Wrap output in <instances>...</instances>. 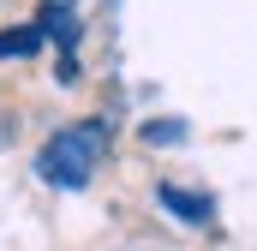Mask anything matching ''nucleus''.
Wrapping results in <instances>:
<instances>
[{
  "label": "nucleus",
  "mask_w": 257,
  "mask_h": 251,
  "mask_svg": "<svg viewBox=\"0 0 257 251\" xmlns=\"http://www.w3.org/2000/svg\"><path fill=\"white\" fill-rule=\"evenodd\" d=\"M102 156H108L102 120H78V126H66V132H54V138L42 144L36 174H42L48 186H60V191H78V186H90V174L102 168Z\"/></svg>",
  "instance_id": "nucleus-1"
},
{
  "label": "nucleus",
  "mask_w": 257,
  "mask_h": 251,
  "mask_svg": "<svg viewBox=\"0 0 257 251\" xmlns=\"http://www.w3.org/2000/svg\"><path fill=\"white\" fill-rule=\"evenodd\" d=\"M72 12H78V0H48V6H42V18H36V30H42V36H54L60 48H72V36H78Z\"/></svg>",
  "instance_id": "nucleus-2"
},
{
  "label": "nucleus",
  "mask_w": 257,
  "mask_h": 251,
  "mask_svg": "<svg viewBox=\"0 0 257 251\" xmlns=\"http://www.w3.org/2000/svg\"><path fill=\"white\" fill-rule=\"evenodd\" d=\"M162 203H168L174 215H186V221H197V227H203V221L215 215V203H209V197H197V191H180V186H162Z\"/></svg>",
  "instance_id": "nucleus-3"
},
{
  "label": "nucleus",
  "mask_w": 257,
  "mask_h": 251,
  "mask_svg": "<svg viewBox=\"0 0 257 251\" xmlns=\"http://www.w3.org/2000/svg\"><path fill=\"white\" fill-rule=\"evenodd\" d=\"M42 42H48V36H42L36 24H18V30H0V54H6V60H18V54H36Z\"/></svg>",
  "instance_id": "nucleus-4"
},
{
  "label": "nucleus",
  "mask_w": 257,
  "mask_h": 251,
  "mask_svg": "<svg viewBox=\"0 0 257 251\" xmlns=\"http://www.w3.org/2000/svg\"><path fill=\"white\" fill-rule=\"evenodd\" d=\"M144 138H150V144H180L186 126H180V120H150V126H144Z\"/></svg>",
  "instance_id": "nucleus-5"
}]
</instances>
